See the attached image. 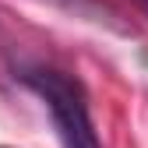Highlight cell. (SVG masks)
Here are the masks:
<instances>
[{"label":"cell","mask_w":148,"mask_h":148,"mask_svg":"<svg viewBox=\"0 0 148 148\" xmlns=\"http://www.w3.org/2000/svg\"><path fill=\"white\" fill-rule=\"evenodd\" d=\"M21 81L46 102L53 131H57L64 148H102L92 113H88L85 85L74 74L57 71V67H28L21 71Z\"/></svg>","instance_id":"6da1fadb"}]
</instances>
